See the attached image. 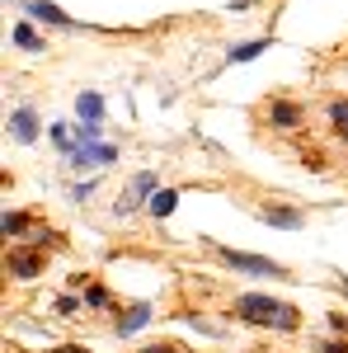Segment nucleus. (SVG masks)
Instances as JSON below:
<instances>
[{"instance_id":"obj_1","label":"nucleus","mask_w":348,"mask_h":353,"mask_svg":"<svg viewBox=\"0 0 348 353\" xmlns=\"http://www.w3.org/2000/svg\"><path fill=\"white\" fill-rule=\"evenodd\" d=\"M231 311H236L240 321H249V325H273V330H283V334H292V330L301 325L296 306H287V301H273V297H264V292H240Z\"/></svg>"},{"instance_id":"obj_2","label":"nucleus","mask_w":348,"mask_h":353,"mask_svg":"<svg viewBox=\"0 0 348 353\" xmlns=\"http://www.w3.org/2000/svg\"><path fill=\"white\" fill-rule=\"evenodd\" d=\"M216 254L231 264L236 273H254V278H287L283 264H273V259H259V254H245V250H226V245H212Z\"/></svg>"},{"instance_id":"obj_3","label":"nucleus","mask_w":348,"mask_h":353,"mask_svg":"<svg viewBox=\"0 0 348 353\" xmlns=\"http://www.w3.org/2000/svg\"><path fill=\"white\" fill-rule=\"evenodd\" d=\"M5 269L10 278H19V283H33L38 273H43V250L38 245H10V254H5Z\"/></svg>"},{"instance_id":"obj_4","label":"nucleus","mask_w":348,"mask_h":353,"mask_svg":"<svg viewBox=\"0 0 348 353\" xmlns=\"http://www.w3.org/2000/svg\"><path fill=\"white\" fill-rule=\"evenodd\" d=\"M71 170H90V165H113L118 161V146H108V141H76V151L66 156Z\"/></svg>"},{"instance_id":"obj_5","label":"nucleus","mask_w":348,"mask_h":353,"mask_svg":"<svg viewBox=\"0 0 348 353\" xmlns=\"http://www.w3.org/2000/svg\"><path fill=\"white\" fill-rule=\"evenodd\" d=\"M259 221L273 226V231H301V226H306V212H301V208H287V203H273V208L259 212Z\"/></svg>"},{"instance_id":"obj_6","label":"nucleus","mask_w":348,"mask_h":353,"mask_svg":"<svg viewBox=\"0 0 348 353\" xmlns=\"http://www.w3.org/2000/svg\"><path fill=\"white\" fill-rule=\"evenodd\" d=\"M10 137H14L19 146H33V141H38V113L28 109V104L10 113Z\"/></svg>"},{"instance_id":"obj_7","label":"nucleus","mask_w":348,"mask_h":353,"mask_svg":"<svg viewBox=\"0 0 348 353\" xmlns=\"http://www.w3.org/2000/svg\"><path fill=\"white\" fill-rule=\"evenodd\" d=\"M301 104H287V99H278V104H268V128H278V132H296L301 128Z\"/></svg>"},{"instance_id":"obj_8","label":"nucleus","mask_w":348,"mask_h":353,"mask_svg":"<svg viewBox=\"0 0 348 353\" xmlns=\"http://www.w3.org/2000/svg\"><path fill=\"white\" fill-rule=\"evenodd\" d=\"M156 321V311L146 306V301H136V306H127V316H118V334L127 339V334H136V330H146Z\"/></svg>"},{"instance_id":"obj_9","label":"nucleus","mask_w":348,"mask_h":353,"mask_svg":"<svg viewBox=\"0 0 348 353\" xmlns=\"http://www.w3.org/2000/svg\"><path fill=\"white\" fill-rule=\"evenodd\" d=\"M33 19H43V24H57V28H71V14L61 10V5H52V0H28L24 5Z\"/></svg>"},{"instance_id":"obj_10","label":"nucleus","mask_w":348,"mask_h":353,"mask_svg":"<svg viewBox=\"0 0 348 353\" xmlns=\"http://www.w3.org/2000/svg\"><path fill=\"white\" fill-rule=\"evenodd\" d=\"M76 118H81V123H99V118H104V94H99V90H81V94H76Z\"/></svg>"},{"instance_id":"obj_11","label":"nucleus","mask_w":348,"mask_h":353,"mask_svg":"<svg viewBox=\"0 0 348 353\" xmlns=\"http://www.w3.org/2000/svg\"><path fill=\"white\" fill-rule=\"evenodd\" d=\"M174 208H179V189H156L151 198H146V212H151L156 221H165Z\"/></svg>"},{"instance_id":"obj_12","label":"nucleus","mask_w":348,"mask_h":353,"mask_svg":"<svg viewBox=\"0 0 348 353\" xmlns=\"http://www.w3.org/2000/svg\"><path fill=\"white\" fill-rule=\"evenodd\" d=\"M268 48H273L268 38H254V43H236V48L226 52V61H231V66H236V61H254V57H259V52H268Z\"/></svg>"},{"instance_id":"obj_13","label":"nucleus","mask_w":348,"mask_h":353,"mask_svg":"<svg viewBox=\"0 0 348 353\" xmlns=\"http://www.w3.org/2000/svg\"><path fill=\"white\" fill-rule=\"evenodd\" d=\"M0 231H5V241H19V236H28V231H33V221H28L24 212H5Z\"/></svg>"},{"instance_id":"obj_14","label":"nucleus","mask_w":348,"mask_h":353,"mask_svg":"<svg viewBox=\"0 0 348 353\" xmlns=\"http://www.w3.org/2000/svg\"><path fill=\"white\" fill-rule=\"evenodd\" d=\"M48 132H52V141H57V151H61V156H71V151H76V128H71V123H52Z\"/></svg>"},{"instance_id":"obj_15","label":"nucleus","mask_w":348,"mask_h":353,"mask_svg":"<svg viewBox=\"0 0 348 353\" xmlns=\"http://www.w3.org/2000/svg\"><path fill=\"white\" fill-rule=\"evenodd\" d=\"M329 123H334L339 137L348 141V99H334V104H329Z\"/></svg>"},{"instance_id":"obj_16","label":"nucleus","mask_w":348,"mask_h":353,"mask_svg":"<svg viewBox=\"0 0 348 353\" xmlns=\"http://www.w3.org/2000/svg\"><path fill=\"white\" fill-rule=\"evenodd\" d=\"M14 43H19L24 52H43V38H38V33H33L28 24H19V28H14Z\"/></svg>"},{"instance_id":"obj_17","label":"nucleus","mask_w":348,"mask_h":353,"mask_svg":"<svg viewBox=\"0 0 348 353\" xmlns=\"http://www.w3.org/2000/svg\"><path fill=\"white\" fill-rule=\"evenodd\" d=\"M108 301H113V297H108V288H104V283H90V288H85V306H94V311H104Z\"/></svg>"},{"instance_id":"obj_18","label":"nucleus","mask_w":348,"mask_h":353,"mask_svg":"<svg viewBox=\"0 0 348 353\" xmlns=\"http://www.w3.org/2000/svg\"><path fill=\"white\" fill-rule=\"evenodd\" d=\"M132 193L141 198V203H146V198L156 193V174H151V170H146V174H136V179H132Z\"/></svg>"},{"instance_id":"obj_19","label":"nucleus","mask_w":348,"mask_h":353,"mask_svg":"<svg viewBox=\"0 0 348 353\" xmlns=\"http://www.w3.org/2000/svg\"><path fill=\"white\" fill-rule=\"evenodd\" d=\"M85 306V297H76V292H66V297H57V316H76Z\"/></svg>"},{"instance_id":"obj_20","label":"nucleus","mask_w":348,"mask_h":353,"mask_svg":"<svg viewBox=\"0 0 348 353\" xmlns=\"http://www.w3.org/2000/svg\"><path fill=\"white\" fill-rule=\"evenodd\" d=\"M99 137H104L99 123H76V141H99Z\"/></svg>"},{"instance_id":"obj_21","label":"nucleus","mask_w":348,"mask_h":353,"mask_svg":"<svg viewBox=\"0 0 348 353\" xmlns=\"http://www.w3.org/2000/svg\"><path fill=\"white\" fill-rule=\"evenodd\" d=\"M94 189H99V184H94V179H85V184H76V189H71V198H76V203H85V198H94Z\"/></svg>"},{"instance_id":"obj_22","label":"nucleus","mask_w":348,"mask_h":353,"mask_svg":"<svg viewBox=\"0 0 348 353\" xmlns=\"http://www.w3.org/2000/svg\"><path fill=\"white\" fill-rule=\"evenodd\" d=\"M320 353H348L344 339H329V344H320Z\"/></svg>"},{"instance_id":"obj_23","label":"nucleus","mask_w":348,"mask_h":353,"mask_svg":"<svg viewBox=\"0 0 348 353\" xmlns=\"http://www.w3.org/2000/svg\"><path fill=\"white\" fill-rule=\"evenodd\" d=\"M334 330H339V334H348V316H334Z\"/></svg>"},{"instance_id":"obj_24","label":"nucleus","mask_w":348,"mask_h":353,"mask_svg":"<svg viewBox=\"0 0 348 353\" xmlns=\"http://www.w3.org/2000/svg\"><path fill=\"white\" fill-rule=\"evenodd\" d=\"M66 353H90V349H81V344H66Z\"/></svg>"},{"instance_id":"obj_25","label":"nucleus","mask_w":348,"mask_h":353,"mask_svg":"<svg viewBox=\"0 0 348 353\" xmlns=\"http://www.w3.org/2000/svg\"><path fill=\"white\" fill-rule=\"evenodd\" d=\"M141 353H170V349H141Z\"/></svg>"},{"instance_id":"obj_26","label":"nucleus","mask_w":348,"mask_h":353,"mask_svg":"<svg viewBox=\"0 0 348 353\" xmlns=\"http://www.w3.org/2000/svg\"><path fill=\"white\" fill-rule=\"evenodd\" d=\"M339 288H344V292H348V278H339Z\"/></svg>"}]
</instances>
